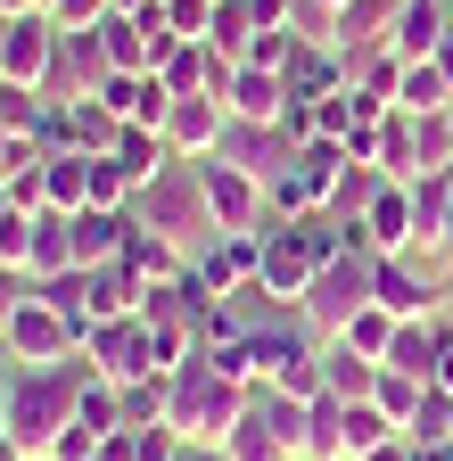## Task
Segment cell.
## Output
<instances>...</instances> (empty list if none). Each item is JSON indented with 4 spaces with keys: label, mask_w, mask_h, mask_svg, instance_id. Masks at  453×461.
Segmentation results:
<instances>
[{
    "label": "cell",
    "mask_w": 453,
    "mask_h": 461,
    "mask_svg": "<svg viewBox=\"0 0 453 461\" xmlns=\"http://www.w3.org/2000/svg\"><path fill=\"white\" fill-rule=\"evenodd\" d=\"M322 387H330L338 403H371V387H379V363H371V355H355L347 338H322Z\"/></svg>",
    "instance_id": "cell-20"
},
{
    "label": "cell",
    "mask_w": 453,
    "mask_h": 461,
    "mask_svg": "<svg viewBox=\"0 0 453 461\" xmlns=\"http://www.w3.org/2000/svg\"><path fill=\"white\" fill-rule=\"evenodd\" d=\"M124 429H165V403H174V371H149V379H124Z\"/></svg>",
    "instance_id": "cell-26"
},
{
    "label": "cell",
    "mask_w": 453,
    "mask_h": 461,
    "mask_svg": "<svg viewBox=\"0 0 453 461\" xmlns=\"http://www.w3.org/2000/svg\"><path fill=\"white\" fill-rule=\"evenodd\" d=\"M116 132H124V115L107 107V99H75V107H67V149L107 157V149H116Z\"/></svg>",
    "instance_id": "cell-23"
},
{
    "label": "cell",
    "mask_w": 453,
    "mask_h": 461,
    "mask_svg": "<svg viewBox=\"0 0 453 461\" xmlns=\"http://www.w3.org/2000/svg\"><path fill=\"white\" fill-rule=\"evenodd\" d=\"M387 437H404V429H395L379 403H347V461H363V453H371V445H387Z\"/></svg>",
    "instance_id": "cell-35"
},
{
    "label": "cell",
    "mask_w": 453,
    "mask_h": 461,
    "mask_svg": "<svg viewBox=\"0 0 453 461\" xmlns=\"http://www.w3.org/2000/svg\"><path fill=\"white\" fill-rule=\"evenodd\" d=\"M222 107H231L240 124H280V107H289V83H280L272 67H231V83H222Z\"/></svg>",
    "instance_id": "cell-16"
},
{
    "label": "cell",
    "mask_w": 453,
    "mask_h": 461,
    "mask_svg": "<svg viewBox=\"0 0 453 461\" xmlns=\"http://www.w3.org/2000/svg\"><path fill=\"white\" fill-rule=\"evenodd\" d=\"M190 461H240L231 445H190Z\"/></svg>",
    "instance_id": "cell-42"
},
{
    "label": "cell",
    "mask_w": 453,
    "mask_h": 461,
    "mask_svg": "<svg viewBox=\"0 0 453 461\" xmlns=\"http://www.w3.org/2000/svg\"><path fill=\"white\" fill-rule=\"evenodd\" d=\"M83 363L91 379H149V321L140 313H116V321H91L83 330Z\"/></svg>",
    "instance_id": "cell-8"
},
{
    "label": "cell",
    "mask_w": 453,
    "mask_h": 461,
    "mask_svg": "<svg viewBox=\"0 0 453 461\" xmlns=\"http://www.w3.org/2000/svg\"><path fill=\"white\" fill-rule=\"evenodd\" d=\"M395 0H338V50H387Z\"/></svg>",
    "instance_id": "cell-22"
},
{
    "label": "cell",
    "mask_w": 453,
    "mask_h": 461,
    "mask_svg": "<svg viewBox=\"0 0 453 461\" xmlns=\"http://www.w3.org/2000/svg\"><path fill=\"white\" fill-rule=\"evenodd\" d=\"M264 25H256V9L248 0H214V25H206V41L222 50V58H248V41H256Z\"/></svg>",
    "instance_id": "cell-30"
},
{
    "label": "cell",
    "mask_w": 453,
    "mask_h": 461,
    "mask_svg": "<svg viewBox=\"0 0 453 461\" xmlns=\"http://www.w3.org/2000/svg\"><path fill=\"white\" fill-rule=\"evenodd\" d=\"M363 461H421V453H412V437H387V445H371Z\"/></svg>",
    "instance_id": "cell-41"
},
{
    "label": "cell",
    "mask_w": 453,
    "mask_h": 461,
    "mask_svg": "<svg viewBox=\"0 0 453 461\" xmlns=\"http://www.w3.org/2000/svg\"><path fill=\"white\" fill-rule=\"evenodd\" d=\"M289 58H297V33H289V25H264V33L248 41L240 67H272V75H289Z\"/></svg>",
    "instance_id": "cell-37"
},
{
    "label": "cell",
    "mask_w": 453,
    "mask_h": 461,
    "mask_svg": "<svg viewBox=\"0 0 453 461\" xmlns=\"http://www.w3.org/2000/svg\"><path fill=\"white\" fill-rule=\"evenodd\" d=\"M9 346H17V363H67L83 338H75V321H67L59 305L25 297V305H17V321H9Z\"/></svg>",
    "instance_id": "cell-12"
},
{
    "label": "cell",
    "mask_w": 453,
    "mask_h": 461,
    "mask_svg": "<svg viewBox=\"0 0 453 461\" xmlns=\"http://www.w3.org/2000/svg\"><path fill=\"white\" fill-rule=\"evenodd\" d=\"M445 330H453L445 313H437V321H395V338H387V371H404V379L429 387V379H437V355H445Z\"/></svg>",
    "instance_id": "cell-18"
},
{
    "label": "cell",
    "mask_w": 453,
    "mask_h": 461,
    "mask_svg": "<svg viewBox=\"0 0 453 461\" xmlns=\"http://www.w3.org/2000/svg\"><path fill=\"white\" fill-rule=\"evenodd\" d=\"M222 445H231V453H240V461H289V453H280V445H272V429H264V420H256V412H248V420H240V429H231V437H222Z\"/></svg>",
    "instance_id": "cell-38"
},
{
    "label": "cell",
    "mask_w": 453,
    "mask_h": 461,
    "mask_svg": "<svg viewBox=\"0 0 453 461\" xmlns=\"http://www.w3.org/2000/svg\"><path fill=\"white\" fill-rule=\"evenodd\" d=\"M437 264L453 272V214H445V240H437Z\"/></svg>",
    "instance_id": "cell-43"
},
{
    "label": "cell",
    "mask_w": 453,
    "mask_h": 461,
    "mask_svg": "<svg viewBox=\"0 0 453 461\" xmlns=\"http://www.w3.org/2000/svg\"><path fill=\"white\" fill-rule=\"evenodd\" d=\"M132 198H140L132 165H124V157H91V206H124V214H132Z\"/></svg>",
    "instance_id": "cell-33"
},
{
    "label": "cell",
    "mask_w": 453,
    "mask_h": 461,
    "mask_svg": "<svg viewBox=\"0 0 453 461\" xmlns=\"http://www.w3.org/2000/svg\"><path fill=\"white\" fill-rule=\"evenodd\" d=\"M371 165L387 173V182H412L421 173V115L412 107H387L371 124Z\"/></svg>",
    "instance_id": "cell-15"
},
{
    "label": "cell",
    "mask_w": 453,
    "mask_h": 461,
    "mask_svg": "<svg viewBox=\"0 0 453 461\" xmlns=\"http://www.w3.org/2000/svg\"><path fill=\"white\" fill-rule=\"evenodd\" d=\"M132 222H149V230H165L182 256H198L206 240H214V206H206V182H198V165H165L157 182H140V198H132Z\"/></svg>",
    "instance_id": "cell-3"
},
{
    "label": "cell",
    "mask_w": 453,
    "mask_h": 461,
    "mask_svg": "<svg viewBox=\"0 0 453 461\" xmlns=\"http://www.w3.org/2000/svg\"><path fill=\"white\" fill-rule=\"evenodd\" d=\"M453 33V9L445 0H395V25H387V50L404 58V67H421V58H437Z\"/></svg>",
    "instance_id": "cell-14"
},
{
    "label": "cell",
    "mask_w": 453,
    "mask_h": 461,
    "mask_svg": "<svg viewBox=\"0 0 453 461\" xmlns=\"http://www.w3.org/2000/svg\"><path fill=\"white\" fill-rule=\"evenodd\" d=\"M437 67H445V83H453V33H445V50H437Z\"/></svg>",
    "instance_id": "cell-46"
},
{
    "label": "cell",
    "mask_w": 453,
    "mask_h": 461,
    "mask_svg": "<svg viewBox=\"0 0 453 461\" xmlns=\"http://www.w3.org/2000/svg\"><path fill=\"white\" fill-rule=\"evenodd\" d=\"M338 338H347V346H355V355H371V363H387V338H395V313H387V305H363V313H355L347 330H338Z\"/></svg>",
    "instance_id": "cell-34"
},
{
    "label": "cell",
    "mask_w": 453,
    "mask_h": 461,
    "mask_svg": "<svg viewBox=\"0 0 453 461\" xmlns=\"http://www.w3.org/2000/svg\"><path fill=\"white\" fill-rule=\"evenodd\" d=\"M124 264L140 272V280H182L190 272V256L165 240V230H149V222H132V240H124Z\"/></svg>",
    "instance_id": "cell-24"
},
{
    "label": "cell",
    "mask_w": 453,
    "mask_h": 461,
    "mask_svg": "<svg viewBox=\"0 0 453 461\" xmlns=\"http://www.w3.org/2000/svg\"><path fill=\"white\" fill-rule=\"evenodd\" d=\"M248 395H256V387L222 379L206 355H190V363L174 371V403H165V429H174L182 445H222V437L248 420Z\"/></svg>",
    "instance_id": "cell-2"
},
{
    "label": "cell",
    "mask_w": 453,
    "mask_h": 461,
    "mask_svg": "<svg viewBox=\"0 0 453 461\" xmlns=\"http://www.w3.org/2000/svg\"><path fill=\"white\" fill-rule=\"evenodd\" d=\"M330 9H338V0H330Z\"/></svg>",
    "instance_id": "cell-53"
},
{
    "label": "cell",
    "mask_w": 453,
    "mask_h": 461,
    "mask_svg": "<svg viewBox=\"0 0 453 461\" xmlns=\"http://www.w3.org/2000/svg\"><path fill=\"white\" fill-rule=\"evenodd\" d=\"M355 165V149L347 140H305L289 165H280V182H272V214H313V206H330V190H338V173Z\"/></svg>",
    "instance_id": "cell-5"
},
{
    "label": "cell",
    "mask_w": 453,
    "mask_h": 461,
    "mask_svg": "<svg viewBox=\"0 0 453 461\" xmlns=\"http://www.w3.org/2000/svg\"><path fill=\"white\" fill-rule=\"evenodd\" d=\"M379 182H387V173H379V165H363V157H355V165H347V173H338V190H330V214H338V222H363V206H371V198H379Z\"/></svg>",
    "instance_id": "cell-29"
},
{
    "label": "cell",
    "mask_w": 453,
    "mask_h": 461,
    "mask_svg": "<svg viewBox=\"0 0 453 461\" xmlns=\"http://www.w3.org/2000/svg\"><path fill=\"white\" fill-rule=\"evenodd\" d=\"M140 288H149V280H140L124 256H116V264H91V313H99V321H116V313H140Z\"/></svg>",
    "instance_id": "cell-21"
},
{
    "label": "cell",
    "mask_w": 453,
    "mask_h": 461,
    "mask_svg": "<svg viewBox=\"0 0 453 461\" xmlns=\"http://www.w3.org/2000/svg\"><path fill=\"white\" fill-rule=\"evenodd\" d=\"M50 58H59V25H50L41 9H17V25H9V50H0V75L9 83H50Z\"/></svg>",
    "instance_id": "cell-13"
},
{
    "label": "cell",
    "mask_w": 453,
    "mask_h": 461,
    "mask_svg": "<svg viewBox=\"0 0 453 461\" xmlns=\"http://www.w3.org/2000/svg\"><path fill=\"white\" fill-rule=\"evenodd\" d=\"M395 107H412V115H445L453 107V83L437 58H421V67H404V91H395Z\"/></svg>",
    "instance_id": "cell-27"
},
{
    "label": "cell",
    "mask_w": 453,
    "mask_h": 461,
    "mask_svg": "<svg viewBox=\"0 0 453 461\" xmlns=\"http://www.w3.org/2000/svg\"><path fill=\"white\" fill-rule=\"evenodd\" d=\"M41 115H50V99L33 83H9V75H0V132H41Z\"/></svg>",
    "instance_id": "cell-32"
},
{
    "label": "cell",
    "mask_w": 453,
    "mask_h": 461,
    "mask_svg": "<svg viewBox=\"0 0 453 461\" xmlns=\"http://www.w3.org/2000/svg\"><path fill=\"white\" fill-rule=\"evenodd\" d=\"M33 461H59V453H33Z\"/></svg>",
    "instance_id": "cell-50"
},
{
    "label": "cell",
    "mask_w": 453,
    "mask_h": 461,
    "mask_svg": "<svg viewBox=\"0 0 453 461\" xmlns=\"http://www.w3.org/2000/svg\"><path fill=\"white\" fill-rule=\"evenodd\" d=\"M0 461H33V453H25V445H17V437H0Z\"/></svg>",
    "instance_id": "cell-44"
},
{
    "label": "cell",
    "mask_w": 453,
    "mask_h": 461,
    "mask_svg": "<svg viewBox=\"0 0 453 461\" xmlns=\"http://www.w3.org/2000/svg\"><path fill=\"white\" fill-rule=\"evenodd\" d=\"M41 206L83 214V206H91V157H75V149H67V157H50V198H41Z\"/></svg>",
    "instance_id": "cell-28"
},
{
    "label": "cell",
    "mask_w": 453,
    "mask_h": 461,
    "mask_svg": "<svg viewBox=\"0 0 453 461\" xmlns=\"http://www.w3.org/2000/svg\"><path fill=\"white\" fill-rule=\"evenodd\" d=\"M165 25H174L182 41H206V25H214V0H165Z\"/></svg>",
    "instance_id": "cell-40"
},
{
    "label": "cell",
    "mask_w": 453,
    "mask_h": 461,
    "mask_svg": "<svg viewBox=\"0 0 453 461\" xmlns=\"http://www.w3.org/2000/svg\"><path fill=\"white\" fill-rule=\"evenodd\" d=\"M421 395H429L421 379H404V371H387V363H379V387H371V403H379V412H387L395 429H412V412H421Z\"/></svg>",
    "instance_id": "cell-31"
},
{
    "label": "cell",
    "mask_w": 453,
    "mask_h": 461,
    "mask_svg": "<svg viewBox=\"0 0 453 461\" xmlns=\"http://www.w3.org/2000/svg\"><path fill=\"white\" fill-rule=\"evenodd\" d=\"M0 437H9V371H0Z\"/></svg>",
    "instance_id": "cell-45"
},
{
    "label": "cell",
    "mask_w": 453,
    "mask_h": 461,
    "mask_svg": "<svg viewBox=\"0 0 453 461\" xmlns=\"http://www.w3.org/2000/svg\"><path fill=\"white\" fill-rule=\"evenodd\" d=\"M363 230L379 256H412V182H379V198L363 206Z\"/></svg>",
    "instance_id": "cell-17"
},
{
    "label": "cell",
    "mask_w": 453,
    "mask_h": 461,
    "mask_svg": "<svg viewBox=\"0 0 453 461\" xmlns=\"http://www.w3.org/2000/svg\"><path fill=\"white\" fill-rule=\"evenodd\" d=\"M445 9H453V0H445Z\"/></svg>",
    "instance_id": "cell-52"
},
{
    "label": "cell",
    "mask_w": 453,
    "mask_h": 461,
    "mask_svg": "<svg viewBox=\"0 0 453 461\" xmlns=\"http://www.w3.org/2000/svg\"><path fill=\"white\" fill-rule=\"evenodd\" d=\"M50 25H59V33H99L107 17H116V0H50V9H41Z\"/></svg>",
    "instance_id": "cell-36"
},
{
    "label": "cell",
    "mask_w": 453,
    "mask_h": 461,
    "mask_svg": "<svg viewBox=\"0 0 453 461\" xmlns=\"http://www.w3.org/2000/svg\"><path fill=\"white\" fill-rule=\"evenodd\" d=\"M289 461H305V453H289Z\"/></svg>",
    "instance_id": "cell-51"
},
{
    "label": "cell",
    "mask_w": 453,
    "mask_h": 461,
    "mask_svg": "<svg viewBox=\"0 0 453 461\" xmlns=\"http://www.w3.org/2000/svg\"><path fill=\"white\" fill-rule=\"evenodd\" d=\"M124 240H132V214H124V206H83V214H75V264H83V272H91V264H116Z\"/></svg>",
    "instance_id": "cell-19"
},
{
    "label": "cell",
    "mask_w": 453,
    "mask_h": 461,
    "mask_svg": "<svg viewBox=\"0 0 453 461\" xmlns=\"http://www.w3.org/2000/svg\"><path fill=\"white\" fill-rule=\"evenodd\" d=\"M429 264H437V256H379L371 305H387L395 321H437V313H445V280H437Z\"/></svg>",
    "instance_id": "cell-6"
},
{
    "label": "cell",
    "mask_w": 453,
    "mask_h": 461,
    "mask_svg": "<svg viewBox=\"0 0 453 461\" xmlns=\"http://www.w3.org/2000/svg\"><path fill=\"white\" fill-rule=\"evenodd\" d=\"M9 25H17V9H0V50H9Z\"/></svg>",
    "instance_id": "cell-48"
},
{
    "label": "cell",
    "mask_w": 453,
    "mask_h": 461,
    "mask_svg": "<svg viewBox=\"0 0 453 461\" xmlns=\"http://www.w3.org/2000/svg\"><path fill=\"white\" fill-rule=\"evenodd\" d=\"M83 387H91V363H83V346L67 363H9V437L25 453H50L75 412H83Z\"/></svg>",
    "instance_id": "cell-1"
},
{
    "label": "cell",
    "mask_w": 453,
    "mask_h": 461,
    "mask_svg": "<svg viewBox=\"0 0 453 461\" xmlns=\"http://www.w3.org/2000/svg\"><path fill=\"white\" fill-rule=\"evenodd\" d=\"M305 461H347V403H338V395H313V412H305Z\"/></svg>",
    "instance_id": "cell-25"
},
{
    "label": "cell",
    "mask_w": 453,
    "mask_h": 461,
    "mask_svg": "<svg viewBox=\"0 0 453 461\" xmlns=\"http://www.w3.org/2000/svg\"><path fill=\"white\" fill-rule=\"evenodd\" d=\"M33 256V206H9L0 214V264H25Z\"/></svg>",
    "instance_id": "cell-39"
},
{
    "label": "cell",
    "mask_w": 453,
    "mask_h": 461,
    "mask_svg": "<svg viewBox=\"0 0 453 461\" xmlns=\"http://www.w3.org/2000/svg\"><path fill=\"white\" fill-rule=\"evenodd\" d=\"M107 75H116V58H107L99 33H59V58H50V83L41 99H99Z\"/></svg>",
    "instance_id": "cell-9"
},
{
    "label": "cell",
    "mask_w": 453,
    "mask_h": 461,
    "mask_svg": "<svg viewBox=\"0 0 453 461\" xmlns=\"http://www.w3.org/2000/svg\"><path fill=\"white\" fill-rule=\"evenodd\" d=\"M256 230H214V240L190 256V272L206 280V297H240V288H256Z\"/></svg>",
    "instance_id": "cell-10"
},
{
    "label": "cell",
    "mask_w": 453,
    "mask_h": 461,
    "mask_svg": "<svg viewBox=\"0 0 453 461\" xmlns=\"http://www.w3.org/2000/svg\"><path fill=\"white\" fill-rule=\"evenodd\" d=\"M198 182H206L214 230H264V222H272V190L256 182V173L222 165V157H198Z\"/></svg>",
    "instance_id": "cell-7"
},
{
    "label": "cell",
    "mask_w": 453,
    "mask_h": 461,
    "mask_svg": "<svg viewBox=\"0 0 453 461\" xmlns=\"http://www.w3.org/2000/svg\"><path fill=\"white\" fill-rule=\"evenodd\" d=\"M222 132H231V107H222L214 91H198V99H174V115H165V149H174L182 165L214 157V149H222Z\"/></svg>",
    "instance_id": "cell-11"
},
{
    "label": "cell",
    "mask_w": 453,
    "mask_h": 461,
    "mask_svg": "<svg viewBox=\"0 0 453 461\" xmlns=\"http://www.w3.org/2000/svg\"><path fill=\"white\" fill-rule=\"evenodd\" d=\"M9 363H17V346H9V330H0V371H9Z\"/></svg>",
    "instance_id": "cell-47"
},
{
    "label": "cell",
    "mask_w": 453,
    "mask_h": 461,
    "mask_svg": "<svg viewBox=\"0 0 453 461\" xmlns=\"http://www.w3.org/2000/svg\"><path fill=\"white\" fill-rule=\"evenodd\" d=\"M371 272H379V248H338L322 272H313V288H305V321L322 330V338H338L363 305H371Z\"/></svg>",
    "instance_id": "cell-4"
},
{
    "label": "cell",
    "mask_w": 453,
    "mask_h": 461,
    "mask_svg": "<svg viewBox=\"0 0 453 461\" xmlns=\"http://www.w3.org/2000/svg\"><path fill=\"white\" fill-rule=\"evenodd\" d=\"M0 9H50V0H0Z\"/></svg>",
    "instance_id": "cell-49"
}]
</instances>
